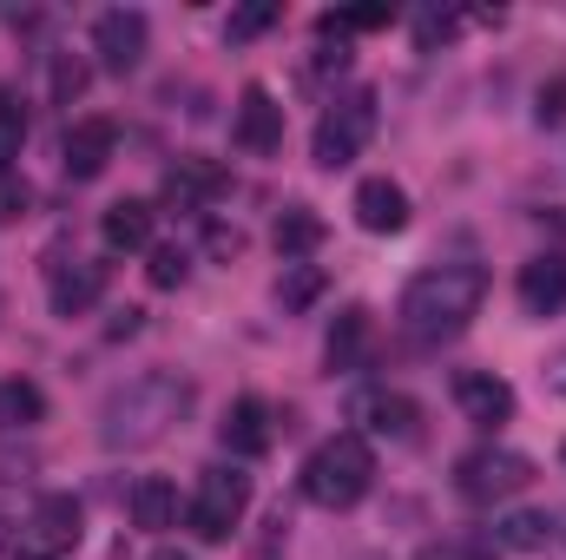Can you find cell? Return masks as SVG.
Here are the masks:
<instances>
[{"instance_id": "1", "label": "cell", "mask_w": 566, "mask_h": 560, "mask_svg": "<svg viewBox=\"0 0 566 560\" xmlns=\"http://www.w3.org/2000/svg\"><path fill=\"white\" fill-rule=\"evenodd\" d=\"M185 416H191V383L151 370V376H133V383H119V390L106 396V409H99V442L133 455V448L165 442Z\"/></svg>"}, {"instance_id": "2", "label": "cell", "mask_w": 566, "mask_h": 560, "mask_svg": "<svg viewBox=\"0 0 566 560\" xmlns=\"http://www.w3.org/2000/svg\"><path fill=\"white\" fill-rule=\"evenodd\" d=\"M481 297H488V271L481 265H434L402 290V336L409 343H448L461 336L474 317H481Z\"/></svg>"}, {"instance_id": "3", "label": "cell", "mask_w": 566, "mask_h": 560, "mask_svg": "<svg viewBox=\"0 0 566 560\" xmlns=\"http://www.w3.org/2000/svg\"><path fill=\"white\" fill-rule=\"evenodd\" d=\"M369 481H376V448H369V435H356V428L329 435V442L303 462V495H310L316 508H356V501L369 495Z\"/></svg>"}, {"instance_id": "4", "label": "cell", "mask_w": 566, "mask_h": 560, "mask_svg": "<svg viewBox=\"0 0 566 560\" xmlns=\"http://www.w3.org/2000/svg\"><path fill=\"white\" fill-rule=\"evenodd\" d=\"M244 508H251V475L244 468H205L198 495L185 501V528L198 541H231V528L244 521Z\"/></svg>"}, {"instance_id": "5", "label": "cell", "mask_w": 566, "mask_h": 560, "mask_svg": "<svg viewBox=\"0 0 566 560\" xmlns=\"http://www.w3.org/2000/svg\"><path fill=\"white\" fill-rule=\"evenodd\" d=\"M369 139H376V93H349V100H336L316 120V165L323 172H343Z\"/></svg>"}, {"instance_id": "6", "label": "cell", "mask_w": 566, "mask_h": 560, "mask_svg": "<svg viewBox=\"0 0 566 560\" xmlns=\"http://www.w3.org/2000/svg\"><path fill=\"white\" fill-rule=\"evenodd\" d=\"M527 481H534V462L514 455V448H474V455L454 462V488H461L468 501H507V495H521Z\"/></svg>"}, {"instance_id": "7", "label": "cell", "mask_w": 566, "mask_h": 560, "mask_svg": "<svg viewBox=\"0 0 566 560\" xmlns=\"http://www.w3.org/2000/svg\"><path fill=\"white\" fill-rule=\"evenodd\" d=\"M145 46H151V27H145L139 7H113V13L93 20V53H99L106 73H133L145 60Z\"/></svg>"}, {"instance_id": "8", "label": "cell", "mask_w": 566, "mask_h": 560, "mask_svg": "<svg viewBox=\"0 0 566 560\" xmlns=\"http://www.w3.org/2000/svg\"><path fill=\"white\" fill-rule=\"evenodd\" d=\"M80 501L73 495H40L33 501V521H27V554H46L60 560L66 548H80Z\"/></svg>"}, {"instance_id": "9", "label": "cell", "mask_w": 566, "mask_h": 560, "mask_svg": "<svg viewBox=\"0 0 566 560\" xmlns=\"http://www.w3.org/2000/svg\"><path fill=\"white\" fill-rule=\"evenodd\" d=\"M238 145L244 152H258V158H271V152H283V106L271 100V86H244L238 93Z\"/></svg>"}, {"instance_id": "10", "label": "cell", "mask_w": 566, "mask_h": 560, "mask_svg": "<svg viewBox=\"0 0 566 560\" xmlns=\"http://www.w3.org/2000/svg\"><path fill=\"white\" fill-rule=\"evenodd\" d=\"M165 205H178V211H198V205H211L218 191H224V165L218 158H178V165H165Z\"/></svg>"}, {"instance_id": "11", "label": "cell", "mask_w": 566, "mask_h": 560, "mask_svg": "<svg viewBox=\"0 0 566 560\" xmlns=\"http://www.w3.org/2000/svg\"><path fill=\"white\" fill-rule=\"evenodd\" d=\"M454 403H461V416L481 422V428H494V422L514 416V390H507V376H494V370H461V376H454Z\"/></svg>"}, {"instance_id": "12", "label": "cell", "mask_w": 566, "mask_h": 560, "mask_svg": "<svg viewBox=\"0 0 566 560\" xmlns=\"http://www.w3.org/2000/svg\"><path fill=\"white\" fill-rule=\"evenodd\" d=\"M113 145H119V126L113 120H73L66 126V178H99L113 165Z\"/></svg>"}, {"instance_id": "13", "label": "cell", "mask_w": 566, "mask_h": 560, "mask_svg": "<svg viewBox=\"0 0 566 560\" xmlns=\"http://www.w3.org/2000/svg\"><path fill=\"white\" fill-rule=\"evenodd\" d=\"M46 297H53V317H80V310H93V303L106 297V265H99V258H73V265H60L53 283H46Z\"/></svg>"}, {"instance_id": "14", "label": "cell", "mask_w": 566, "mask_h": 560, "mask_svg": "<svg viewBox=\"0 0 566 560\" xmlns=\"http://www.w3.org/2000/svg\"><path fill=\"white\" fill-rule=\"evenodd\" d=\"M369 310L363 303H349V310H336V323H329V336H323V363H329V376H349V370H363V356H369Z\"/></svg>"}, {"instance_id": "15", "label": "cell", "mask_w": 566, "mask_h": 560, "mask_svg": "<svg viewBox=\"0 0 566 560\" xmlns=\"http://www.w3.org/2000/svg\"><path fill=\"white\" fill-rule=\"evenodd\" d=\"M356 225L376 231V238H382V231H402V225H409V191H402L396 178H363V185H356Z\"/></svg>"}, {"instance_id": "16", "label": "cell", "mask_w": 566, "mask_h": 560, "mask_svg": "<svg viewBox=\"0 0 566 560\" xmlns=\"http://www.w3.org/2000/svg\"><path fill=\"white\" fill-rule=\"evenodd\" d=\"M521 310H527V317H560L566 310V258L560 251L521 265Z\"/></svg>"}, {"instance_id": "17", "label": "cell", "mask_w": 566, "mask_h": 560, "mask_svg": "<svg viewBox=\"0 0 566 560\" xmlns=\"http://www.w3.org/2000/svg\"><path fill=\"white\" fill-rule=\"evenodd\" d=\"M218 435H224V448H231V455H244V462H251V455H264V448H271V409H264L258 396H238V403L224 409V422H218Z\"/></svg>"}, {"instance_id": "18", "label": "cell", "mask_w": 566, "mask_h": 560, "mask_svg": "<svg viewBox=\"0 0 566 560\" xmlns=\"http://www.w3.org/2000/svg\"><path fill=\"white\" fill-rule=\"evenodd\" d=\"M99 238H106V251H145V245H151V205H145V198H119V205H106Z\"/></svg>"}, {"instance_id": "19", "label": "cell", "mask_w": 566, "mask_h": 560, "mask_svg": "<svg viewBox=\"0 0 566 560\" xmlns=\"http://www.w3.org/2000/svg\"><path fill=\"white\" fill-rule=\"evenodd\" d=\"M363 428L369 435H389V442H409L416 435V422H422V409L409 403V396H396V390H382V396H363Z\"/></svg>"}, {"instance_id": "20", "label": "cell", "mask_w": 566, "mask_h": 560, "mask_svg": "<svg viewBox=\"0 0 566 560\" xmlns=\"http://www.w3.org/2000/svg\"><path fill=\"white\" fill-rule=\"evenodd\" d=\"M133 521L139 528H178V488L165 481V475H145L139 488H133Z\"/></svg>"}, {"instance_id": "21", "label": "cell", "mask_w": 566, "mask_h": 560, "mask_svg": "<svg viewBox=\"0 0 566 560\" xmlns=\"http://www.w3.org/2000/svg\"><path fill=\"white\" fill-rule=\"evenodd\" d=\"M271 238H277V258H310V251L323 245V218H316L310 205H290Z\"/></svg>"}, {"instance_id": "22", "label": "cell", "mask_w": 566, "mask_h": 560, "mask_svg": "<svg viewBox=\"0 0 566 560\" xmlns=\"http://www.w3.org/2000/svg\"><path fill=\"white\" fill-rule=\"evenodd\" d=\"M547 541H554V521L547 515H507V521H494V548L501 554H534Z\"/></svg>"}, {"instance_id": "23", "label": "cell", "mask_w": 566, "mask_h": 560, "mask_svg": "<svg viewBox=\"0 0 566 560\" xmlns=\"http://www.w3.org/2000/svg\"><path fill=\"white\" fill-rule=\"evenodd\" d=\"M40 416H46V396H40V383H27V376L0 383V428H33Z\"/></svg>"}, {"instance_id": "24", "label": "cell", "mask_w": 566, "mask_h": 560, "mask_svg": "<svg viewBox=\"0 0 566 560\" xmlns=\"http://www.w3.org/2000/svg\"><path fill=\"white\" fill-rule=\"evenodd\" d=\"M271 27H277V0H251V7H238V13L224 20V40L244 46V40H258V33H271Z\"/></svg>"}, {"instance_id": "25", "label": "cell", "mask_w": 566, "mask_h": 560, "mask_svg": "<svg viewBox=\"0 0 566 560\" xmlns=\"http://www.w3.org/2000/svg\"><path fill=\"white\" fill-rule=\"evenodd\" d=\"M20 145H27V113H20V100H0V178H13Z\"/></svg>"}, {"instance_id": "26", "label": "cell", "mask_w": 566, "mask_h": 560, "mask_svg": "<svg viewBox=\"0 0 566 560\" xmlns=\"http://www.w3.org/2000/svg\"><path fill=\"white\" fill-rule=\"evenodd\" d=\"M316 290H323V271H316V265H283V278H277V303L283 310H303Z\"/></svg>"}, {"instance_id": "27", "label": "cell", "mask_w": 566, "mask_h": 560, "mask_svg": "<svg viewBox=\"0 0 566 560\" xmlns=\"http://www.w3.org/2000/svg\"><path fill=\"white\" fill-rule=\"evenodd\" d=\"M185 271H191V258H185L178 245H151V265H145V278L158 283V290H178V283H185Z\"/></svg>"}, {"instance_id": "28", "label": "cell", "mask_w": 566, "mask_h": 560, "mask_svg": "<svg viewBox=\"0 0 566 560\" xmlns=\"http://www.w3.org/2000/svg\"><path fill=\"white\" fill-rule=\"evenodd\" d=\"M80 93H86V66H80L73 53H60V60H53V100L66 106V100H80Z\"/></svg>"}, {"instance_id": "29", "label": "cell", "mask_w": 566, "mask_h": 560, "mask_svg": "<svg viewBox=\"0 0 566 560\" xmlns=\"http://www.w3.org/2000/svg\"><path fill=\"white\" fill-rule=\"evenodd\" d=\"M534 120H541V126H566V73L541 86V100H534Z\"/></svg>"}, {"instance_id": "30", "label": "cell", "mask_w": 566, "mask_h": 560, "mask_svg": "<svg viewBox=\"0 0 566 560\" xmlns=\"http://www.w3.org/2000/svg\"><path fill=\"white\" fill-rule=\"evenodd\" d=\"M416 33H422V46L448 40V33H454V13H422V20H416Z\"/></svg>"}, {"instance_id": "31", "label": "cell", "mask_w": 566, "mask_h": 560, "mask_svg": "<svg viewBox=\"0 0 566 560\" xmlns=\"http://www.w3.org/2000/svg\"><path fill=\"white\" fill-rule=\"evenodd\" d=\"M20 211H27V185L0 178V218H20Z\"/></svg>"}, {"instance_id": "32", "label": "cell", "mask_w": 566, "mask_h": 560, "mask_svg": "<svg viewBox=\"0 0 566 560\" xmlns=\"http://www.w3.org/2000/svg\"><path fill=\"white\" fill-rule=\"evenodd\" d=\"M541 376H547V390H554V396H566V350L547 356V370H541Z\"/></svg>"}, {"instance_id": "33", "label": "cell", "mask_w": 566, "mask_h": 560, "mask_svg": "<svg viewBox=\"0 0 566 560\" xmlns=\"http://www.w3.org/2000/svg\"><path fill=\"white\" fill-rule=\"evenodd\" d=\"M151 560H191V554H185V548H158Z\"/></svg>"}, {"instance_id": "34", "label": "cell", "mask_w": 566, "mask_h": 560, "mask_svg": "<svg viewBox=\"0 0 566 560\" xmlns=\"http://www.w3.org/2000/svg\"><path fill=\"white\" fill-rule=\"evenodd\" d=\"M20 560H46V554H20Z\"/></svg>"}, {"instance_id": "35", "label": "cell", "mask_w": 566, "mask_h": 560, "mask_svg": "<svg viewBox=\"0 0 566 560\" xmlns=\"http://www.w3.org/2000/svg\"><path fill=\"white\" fill-rule=\"evenodd\" d=\"M363 560H382V554H363Z\"/></svg>"}, {"instance_id": "36", "label": "cell", "mask_w": 566, "mask_h": 560, "mask_svg": "<svg viewBox=\"0 0 566 560\" xmlns=\"http://www.w3.org/2000/svg\"><path fill=\"white\" fill-rule=\"evenodd\" d=\"M560 455H566V448H560Z\"/></svg>"}]
</instances>
